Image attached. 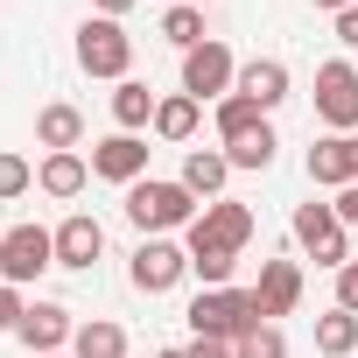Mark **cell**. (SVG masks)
<instances>
[{
	"label": "cell",
	"mask_w": 358,
	"mask_h": 358,
	"mask_svg": "<svg viewBox=\"0 0 358 358\" xmlns=\"http://www.w3.org/2000/svg\"><path fill=\"white\" fill-rule=\"evenodd\" d=\"M267 316H260V295L253 288H204L197 302H190V330L197 337H225V344H239L246 330H260Z\"/></svg>",
	"instance_id": "obj_1"
},
{
	"label": "cell",
	"mask_w": 358,
	"mask_h": 358,
	"mask_svg": "<svg viewBox=\"0 0 358 358\" xmlns=\"http://www.w3.org/2000/svg\"><path fill=\"white\" fill-rule=\"evenodd\" d=\"M253 239V211L239 204V197H218V204H204L197 218H190V260H239V246Z\"/></svg>",
	"instance_id": "obj_2"
},
{
	"label": "cell",
	"mask_w": 358,
	"mask_h": 358,
	"mask_svg": "<svg viewBox=\"0 0 358 358\" xmlns=\"http://www.w3.org/2000/svg\"><path fill=\"white\" fill-rule=\"evenodd\" d=\"M204 204L183 190V183H155V176H141V183L127 190V218L141 232H176V225H190Z\"/></svg>",
	"instance_id": "obj_3"
},
{
	"label": "cell",
	"mask_w": 358,
	"mask_h": 358,
	"mask_svg": "<svg viewBox=\"0 0 358 358\" xmlns=\"http://www.w3.org/2000/svg\"><path fill=\"white\" fill-rule=\"evenodd\" d=\"M78 64H85L92 78H127V64H134V36H127L113 15H92V22L78 29Z\"/></svg>",
	"instance_id": "obj_4"
},
{
	"label": "cell",
	"mask_w": 358,
	"mask_h": 358,
	"mask_svg": "<svg viewBox=\"0 0 358 358\" xmlns=\"http://www.w3.org/2000/svg\"><path fill=\"white\" fill-rule=\"evenodd\" d=\"M295 246H302L316 267H351V239H344L337 204H302V211H295Z\"/></svg>",
	"instance_id": "obj_5"
},
{
	"label": "cell",
	"mask_w": 358,
	"mask_h": 358,
	"mask_svg": "<svg viewBox=\"0 0 358 358\" xmlns=\"http://www.w3.org/2000/svg\"><path fill=\"white\" fill-rule=\"evenodd\" d=\"M43 267H57V232H43V225H15V232H0V281H8V288L36 281Z\"/></svg>",
	"instance_id": "obj_6"
},
{
	"label": "cell",
	"mask_w": 358,
	"mask_h": 358,
	"mask_svg": "<svg viewBox=\"0 0 358 358\" xmlns=\"http://www.w3.org/2000/svg\"><path fill=\"white\" fill-rule=\"evenodd\" d=\"M316 120H323L330 134H358V71H351L344 57L316 71Z\"/></svg>",
	"instance_id": "obj_7"
},
{
	"label": "cell",
	"mask_w": 358,
	"mask_h": 358,
	"mask_svg": "<svg viewBox=\"0 0 358 358\" xmlns=\"http://www.w3.org/2000/svg\"><path fill=\"white\" fill-rule=\"evenodd\" d=\"M232 85H239V64H232V50L225 43H197L190 57H183V92L204 106V99H232Z\"/></svg>",
	"instance_id": "obj_8"
},
{
	"label": "cell",
	"mask_w": 358,
	"mask_h": 358,
	"mask_svg": "<svg viewBox=\"0 0 358 358\" xmlns=\"http://www.w3.org/2000/svg\"><path fill=\"white\" fill-rule=\"evenodd\" d=\"M127 274H134V288H141V295H169L176 281L190 274V246H169V239H141V246H134V267H127Z\"/></svg>",
	"instance_id": "obj_9"
},
{
	"label": "cell",
	"mask_w": 358,
	"mask_h": 358,
	"mask_svg": "<svg viewBox=\"0 0 358 358\" xmlns=\"http://www.w3.org/2000/svg\"><path fill=\"white\" fill-rule=\"evenodd\" d=\"M92 176H106V183H141L148 176V141L141 134H106L99 148H92Z\"/></svg>",
	"instance_id": "obj_10"
},
{
	"label": "cell",
	"mask_w": 358,
	"mask_h": 358,
	"mask_svg": "<svg viewBox=\"0 0 358 358\" xmlns=\"http://www.w3.org/2000/svg\"><path fill=\"white\" fill-rule=\"evenodd\" d=\"M15 337H22L29 351H43V358H50V351H64V344L78 337V323H71V309H64V302H29V309H22V323H15Z\"/></svg>",
	"instance_id": "obj_11"
},
{
	"label": "cell",
	"mask_w": 358,
	"mask_h": 358,
	"mask_svg": "<svg viewBox=\"0 0 358 358\" xmlns=\"http://www.w3.org/2000/svg\"><path fill=\"white\" fill-rule=\"evenodd\" d=\"M309 183L323 190H351L358 183V134H330L309 148Z\"/></svg>",
	"instance_id": "obj_12"
},
{
	"label": "cell",
	"mask_w": 358,
	"mask_h": 358,
	"mask_svg": "<svg viewBox=\"0 0 358 358\" xmlns=\"http://www.w3.org/2000/svg\"><path fill=\"white\" fill-rule=\"evenodd\" d=\"M99 253H106V225L85 218V211H71V218L57 225V267H78V274H85Z\"/></svg>",
	"instance_id": "obj_13"
},
{
	"label": "cell",
	"mask_w": 358,
	"mask_h": 358,
	"mask_svg": "<svg viewBox=\"0 0 358 358\" xmlns=\"http://www.w3.org/2000/svg\"><path fill=\"white\" fill-rule=\"evenodd\" d=\"M239 99H253L260 113H274L281 99H288V64L281 57H253V64H239V85H232Z\"/></svg>",
	"instance_id": "obj_14"
},
{
	"label": "cell",
	"mask_w": 358,
	"mask_h": 358,
	"mask_svg": "<svg viewBox=\"0 0 358 358\" xmlns=\"http://www.w3.org/2000/svg\"><path fill=\"white\" fill-rule=\"evenodd\" d=\"M253 295H260V316H267V323H274V316H288V309L302 302V267H295V260H267Z\"/></svg>",
	"instance_id": "obj_15"
},
{
	"label": "cell",
	"mask_w": 358,
	"mask_h": 358,
	"mask_svg": "<svg viewBox=\"0 0 358 358\" xmlns=\"http://www.w3.org/2000/svg\"><path fill=\"white\" fill-rule=\"evenodd\" d=\"M225 176H232V162H225V148H190V162H183V183L190 197H204V204H218V190H225Z\"/></svg>",
	"instance_id": "obj_16"
},
{
	"label": "cell",
	"mask_w": 358,
	"mask_h": 358,
	"mask_svg": "<svg viewBox=\"0 0 358 358\" xmlns=\"http://www.w3.org/2000/svg\"><path fill=\"white\" fill-rule=\"evenodd\" d=\"M36 141H43L50 155H78V141H85V113H78V106H43V113H36Z\"/></svg>",
	"instance_id": "obj_17"
},
{
	"label": "cell",
	"mask_w": 358,
	"mask_h": 358,
	"mask_svg": "<svg viewBox=\"0 0 358 358\" xmlns=\"http://www.w3.org/2000/svg\"><path fill=\"white\" fill-rule=\"evenodd\" d=\"M155 92L141 85V78H120V92H113V120H120V134H141V127H155Z\"/></svg>",
	"instance_id": "obj_18"
},
{
	"label": "cell",
	"mask_w": 358,
	"mask_h": 358,
	"mask_svg": "<svg viewBox=\"0 0 358 358\" xmlns=\"http://www.w3.org/2000/svg\"><path fill=\"white\" fill-rule=\"evenodd\" d=\"M85 176H92L85 155H43L36 183H43V197H78V190H85Z\"/></svg>",
	"instance_id": "obj_19"
},
{
	"label": "cell",
	"mask_w": 358,
	"mask_h": 358,
	"mask_svg": "<svg viewBox=\"0 0 358 358\" xmlns=\"http://www.w3.org/2000/svg\"><path fill=\"white\" fill-rule=\"evenodd\" d=\"M71 358H127V330H120V323H106V316H92V323H78Z\"/></svg>",
	"instance_id": "obj_20"
},
{
	"label": "cell",
	"mask_w": 358,
	"mask_h": 358,
	"mask_svg": "<svg viewBox=\"0 0 358 358\" xmlns=\"http://www.w3.org/2000/svg\"><path fill=\"white\" fill-rule=\"evenodd\" d=\"M260 127H267V113H260L253 99H239V92H232V99H218V141H225V148H232V141H246V134H260Z\"/></svg>",
	"instance_id": "obj_21"
},
{
	"label": "cell",
	"mask_w": 358,
	"mask_h": 358,
	"mask_svg": "<svg viewBox=\"0 0 358 358\" xmlns=\"http://www.w3.org/2000/svg\"><path fill=\"white\" fill-rule=\"evenodd\" d=\"M316 351H323V358H351V351H358V316H351V309L316 316Z\"/></svg>",
	"instance_id": "obj_22"
},
{
	"label": "cell",
	"mask_w": 358,
	"mask_h": 358,
	"mask_svg": "<svg viewBox=\"0 0 358 358\" xmlns=\"http://www.w3.org/2000/svg\"><path fill=\"white\" fill-rule=\"evenodd\" d=\"M197 113H204V106H197L190 92H176V99L155 106V134H162V141H190V134H197Z\"/></svg>",
	"instance_id": "obj_23"
},
{
	"label": "cell",
	"mask_w": 358,
	"mask_h": 358,
	"mask_svg": "<svg viewBox=\"0 0 358 358\" xmlns=\"http://www.w3.org/2000/svg\"><path fill=\"white\" fill-rule=\"evenodd\" d=\"M162 36L190 57L197 43H211V36H204V8H169V15H162Z\"/></svg>",
	"instance_id": "obj_24"
},
{
	"label": "cell",
	"mask_w": 358,
	"mask_h": 358,
	"mask_svg": "<svg viewBox=\"0 0 358 358\" xmlns=\"http://www.w3.org/2000/svg\"><path fill=\"white\" fill-rule=\"evenodd\" d=\"M274 148H281V141H274V127H260V134L232 141V148H225V162H232V169H267V162H274Z\"/></svg>",
	"instance_id": "obj_25"
},
{
	"label": "cell",
	"mask_w": 358,
	"mask_h": 358,
	"mask_svg": "<svg viewBox=\"0 0 358 358\" xmlns=\"http://www.w3.org/2000/svg\"><path fill=\"white\" fill-rule=\"evenodd\" d=\"M232 358H288V337H281L274 323H260V330H246V337L232 344Z\"/></svg>",
	"instance_id": "obj_26"
},
{
	"label": "cell",
	"mask_w": 358,
	"mask_h": 358,
	"mask_svg": "<svg viewBox=\"0 0 358 358\" xmlns=\"http://www.w3.org/2000/svg\"><path fill=\"white\" fill-rule=\"evenodd\" d=\"M29 183H36V169L22 155H0V197H29Z\"/></svg>",
	"instance_id": "obj_27"
},
{
	"label": "cell",
	"mask_w": 358,
	"mask_h": 358,
	"mask_svg": "<svg viewBox=\"0 0 358 358\" xmlns=\"http://www.w3.org/2000/svg\"><path fill=\"white\" fill-rule=\"evenodd\" d=\"M337 309H351V316H358V260H351V267H337Z\"/></svg>",
	"instance_id": "obj_28"
},
{
	"label": "cell",
	"mask_w": 358,
	"mask_h": 358,
	"mask_svg": "<svg viewBox=\"0 0 358 358\" xmlns=\"http://www.w3.org/2000/svg\"><path fill=\"white\" fill-rule=\"evenodd\" d=\"M22 309H29V302H22V295H15L8 281H0V337H8V330L22 323Z\"/></svg>",
	"instance_id": "obj_29"
},
{
	"label": "cell",
	"mask_w": 358,
	"mask_h": 358,
	"mask_svg": "<svg viewBox=\"0 0 358 358\" xmlns=\"http://www.w3.org/2000/svg\"><path fill=\"white\" fill-rule=\"evenodd\" d=\"M190 358H232V344H225V337H197V344H190Z\"/></svg>",
	"instance_id": "obj_30"
},
{
	"label": "cell",
	"mask_w": 358,
	"mask_h": 358,
	"mask_svg": "<svg viewBox=\"0 0 358 358\" xmlns=\"http://www.w3.org/2000/svg\"><path fill=\"white\" fill-rule=\"evenodd\" d=\"M337 43H344V50H358V8H344V15H337Z\"/></svg>",
	"instance_id": "obj_31"
},
{
	"label": "cell",
	"mask_w": 358,
	"mask_h": 358,
	"mask_svg": "<svg viewBox=\"0 0 358 358\" xmlns=\"http://www.w3.org/2000/svg\"><path fill=\"white\" fill-rule=\"evenodd\" d=\"M337 218H344V232L358 225V183H351V190H337Z\"/></svg>",
	"instance_id": "obj_32"
},
{
	"label": "cell",
	"mask_w": 358,
	"mask_h": 358,
	"mask_svg": "<svg viewBox=\"0 0 358 358\" xmlns=\"http://www.w3.org/2000/svg\"><path fill=\"white\" fill-rule=\"evenodd\" d=\"M127 8H134V0H99V15H113V22H120Z\"/></svg>",
	"instance_id": "obj_33"
},
{
	"label": "cell",
	"mask_w": 358,
	"mask_h": 358,
	"mask_svg": "<svg viewBox=\"0 0 358 358\" xmlns=\"http://www.w3.org/2000/svg\"><path fill=\"white\" fill-rule=\"evenodd\" d=\"M316 8H330V15H344V8H358V0H316Z\"/></svg>",
	"instance_id": "obj_34"
},
{
	"label": "cell",
	"mask_w": 358,
	"mask_h": 358,
	"mask_svg": "<svg viewBox=\"0 0 358 358\" xmlns=\"http://www.w3.org/2000/svg\"><path fill=\"white\" fill-rule=\"evenodd\" d=\"M169 8H204V0H169Z\"/></svg>",
	"instance_id": "obj_35"
},
{
	"label": "cell",
	"mask_w": 358,
	"mask_h": 358,
	"mask_svg": "<svg viewBox=\"0 0 358 358\" xmlns=\"http://www.w3.org/2000/svg\"><path fill=\"white\" fill-rule=\"evenodd\" d=\"M162 358H190V351H162Z\"/></svg>",
	"instance_id": "obj_36"
},
{
	"label": "cell",
	"mask_w": 358,
	"mask_h": 358,
	"mask_svg": "<svg viewBox=\"0 0 358 358\" xmlns=\"http://www.w3.org/2000/svg\"><path fill=\"white\" fill-rule=\"evenodd\" d=\"M50 358H71V351H50Z\"/></svg>",
	"instance_id": "obj_37"
}]
</instances>
